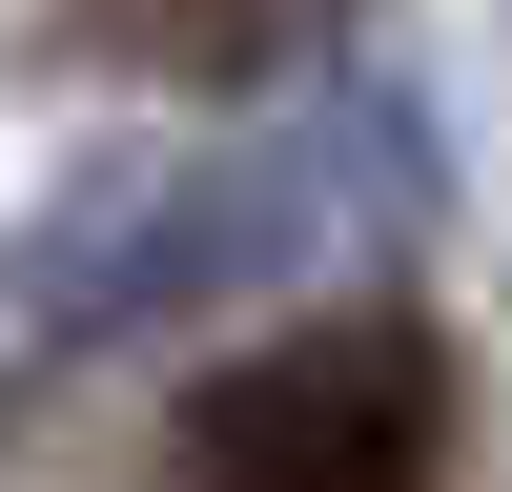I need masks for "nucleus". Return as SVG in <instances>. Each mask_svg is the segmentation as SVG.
<instances>
[{
    "mask_svg": "<svg viewBox=\"0 0 512 492\" xmlns=\"http://www.w3.org/2000/svg\"><path fill=\"white\" fill-rule=\"evenodd\" d=\"M431 451H451V369L410 308L267 328L185 390V492H431Z\"/></svg>",
    "mask_w": 512,
    "mask_h": 492,
    "instance_id": "obj_1",
    "label": "nucleus"
},
{
    "mask_svg": "<svg viewBox=\"0 0 512 492\" xmlns=\"http://www.w3.org/2000/svg\"><path fill=\"white\" fill-rule=\"evenodd\" d=\"M62 41L82 62H123V82H267V41H287V0H62Z\"/></svg>",
    "mask_w": 512,
    "mask_h": 492,
    "instance_id": "obj_2",
    "label": "nucleus"
}]
</instances>
